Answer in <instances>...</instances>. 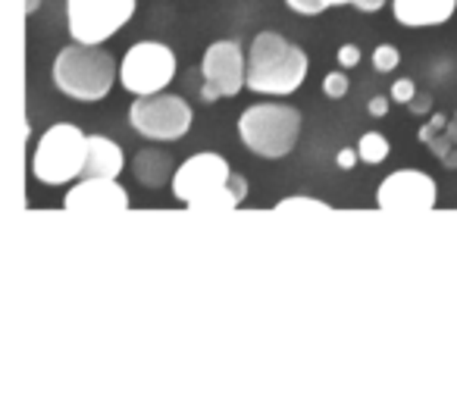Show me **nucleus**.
I'll return each mask as SVG.
<instances>
[{"instance_id": "1", "label": "nucleus", "mask_w": 457, "mask_h": 413, "mask_svg": "<svg viewBox=\"0 0 457 413\" xmlns=\"http://www.w3.org/2000/svg\"><path fill=\"white\" fill-rule=\"evenodd\" d=\"M172 194L197 213H228L245 201L248 182L232 172L226 157L204 151L188 157L182 166H176Z\"/></svg>"}, {"instance_id": "2", "label": "nucleus", "mask_w": 457, "mask_h": 413, "mask_svg": "<svg viewBox=\"0 0 457 413\" xmlns=\"http://www.w3.org/2000/svg\"><path fill=\"white\" fill-rule=\"evenodd\" d=\"M307 54L276 32H261L248 51V88L254 95L286 97L304 85Z\"/></svg>"}, {"instance_id": "3", "label": "nucleus", "mask_w": 457, "mask_h": 413, "mask_svg": "<svg viewBox=\"0 0 457 413\" xmlns=\"http://www.w3.org/2000/svg\"><path fill=\"white\" fill-rule=\"evenodd\" d=\"M120 78L113 54L91 45H70L54 60V85L70 101H104Z\"/></svg>"}, {"instance_id": "4", "label": "nucleus", "mask_w": 457, "mask_h": 413, "mask_svg": "<svg viewBox=\"0 0 457 413\" xmlns=\"http://www.w3.org/2000/svg\"><path fill=\"white\" fill-rule=\"evenodd\" d=\"M242 145L263 160H279L295 151L301 138V110L292 103H251L238 120Z\"/></svg>"}, {"instance_id": "5", "label": "nucleus", "mask_w": 457, "mask_h": 413, "mask_svg": "<svg viewBox=\"0 0 457 413\" xmlns=\"http://www.w3.org/2000/svg\"><path fill=\"white\" fill-rule=\"evenodd\" d=\"M85 160H88V135L79 126L57 122L35 145L32 172L45 185H66L85 176Z\"/></svg>"}, {"instance_id": "6", "label": "nucleus", "mask_w": 457, "mask_h": 413, "mask_svg": "<svg viewBox=\"0 0 457 413\" xmlns=\"http://www.w3.org/2000/svg\"><path fill=\"white\" fill-rule=\"evenodd\" d=\"M135 0H66V29L76 45L101 47L129 26L135 16Z\"/></svg>"}, {"instance_id": "7", "label": "nucleus", "mask_w": 457, "mask_h": 413, "mask_svg": "<svg viewBox=\"0 0 457 413\" xmlns=\"http://www.w3.org/2000/svg\"><path fill=\"white\" fill-rule=\"evenodd\" d=\"M176 78V54L160 41H138L120 60V85L129 95H160Z\"/></svg>"}, {"instance_id": "8", "label": "nucleus", "mask_w": 457, "mask_h": 413, "mask_svg": "<svg viewBox=\"0 0 457 413\" xmlns=\"http://www.w3.org/2000/svg\"><path fill=\"white\" fill-rule=\"evenodd\" d=\"M191 113L188 101L179 95H151L138 97L129 110V122L138 135H145L147 141H179L191 128Z\"/></svg>"}, {"instance_id": "9", "label": "nucleus", "mask_w": 457, "mask_h": 413, "mask_svg": "<svg viewBox=\"0 0 457 413\" xmlns=\"http://www.w3.org/2000/svg\"><path fill=\"white\" fill-rule=\"evenodd\" d=\"M201 76V97L207 103H213L216 97H236L248 85V54L238 41H216L204 54Z\"/></svg>"}, {"instance_id": "10", "label": "nucleus", "mask_w": 457, "mask_h": 413, "mask_svg": "<svg viewBox=\"0 0 457 413\" xmlns=\"http://www.w3.org/2000/svg\"><path fill=\"white\" fill-rule=\"evenodd\" d=\"M438 201L436 178L420 169H398L388 178H382L376 191V203L386 213H423L432 211Z\"/></svg>"}, {"instance_id": "11", "label": "nucleus", "mask_w": 457, "mask_h": 413, "mask_svg": "<svg viewBox=\"0 0 457 413\" xmlns=\"http://www.w3.org/2000/svg\"><path fill=\"white\" fill-rule=\"evenodd\" d=\"M129 203H132L129 201V191L116 178H104V176H85L63 197V207L70 213H91V217L129 211Z\"/></svg>"}, {"instance_id": "12", "label": "nucleus", "mask_w": 457, "mask_h": 413, "mask_svg": "<svg viewBox=\"0 0 457 413\" xmlns=\"http://www.w3.org/2000/svg\"><path fill=\"white\" fill-rule=\"evenodd\" d=\"M457 0H392V13L398 26L426 29L442 26L454 16Z\"/></svg>"}, {"instance_id": "13", "label": "nucleus", "mask_w": 457, "mask_h": 413, "mask_svg": "<svg viewBox=\"0 0 457 413\" xmlns=\"http://www.w3.org/2000/svg\"><path fill=\"white\" fill-rule=\"evenodd\" d=\"M126 157H122L120 145L107 135H88V160H85V176H104V178H120Z\"/></svg>"}, {"instance_id": "14", "label": "nucleus", "mask_w": 457, "mask_h": 413, "mask_svg": "<svg viewBox=\"0 0 457 413\" xmlns=\"http://www.w3.org/2000/svg\"><path fill=\"white\" fill-rule=\"evenodd\" d=\"M132 172L145 188H160V185L172 182V176H176L172 160L163 151H157V147H145V151L135 153Z\"/></svg>"}, {"instance_id": "15", "label": "nucleus", "mask_w": 457, "mask_h": 413, "mask_svg": "<svg viewBox=\"0 0 457 413\" xmlns=\"http://www.w3.org/2000/svg\"><path fill=\"white\" fill-rule=\"evenodd\" d=\"M357 153H361L363 163L376 166L388 157V138L382 132H367L361 141H357Z\"/></svg>"}, {"instance_id": "16", "label": "nucleus", "mask_w": 457, "mask_h": 413, "mask_svg": "<svg viewBox=\"0 0 457 413\" xmlns=\"http://www.w3.org/2000/svg\"><path fill=\"white\" fill-rule=\"evenodd\" d=\"M398 60H401V54L395 51L392 45H379L373 51V70L376 72H392L395 66H398Z\"/></svg>"}, {"instance_id": "17", "label": "nucleus", "mask_w": 457, "mask_h": 413, "mask_svg": "<svg viewBox=\"0 0 457 413\" xmlns=\"http://www.w3.org/2000/svg\"><path fill=\"white\" fill-rule=\"evenodd\" d=\"M323 95L332 97V101L345 97L348 95V76H345V72H329V76L323 78Z\"/></svg>"}, {"instance_id": "18", "label": "nucleus", "mask_w": 457, "mask_h": 413, "mask_svg": "<svg viewBox=\"0 0 457 413\" xmlns=\"http://www.w3.org/2000/svg\"><path fill=\"white\" fill-rule=\"evenodd\" d=\"M413 95H417V85H413L411 78H398V82L392 85V97L398 103H413Z\"/></svg>"}, {"instance_id": "19", "label": "nucleus", "mask_w": 457, "mask_h": 413, "mask_svg": "<svg viewBox=\"0 0 457 413\" xmlns=\"http://www.w3.org/2000/svg\"><path fill=\"white\" fill-rule=\"evenodd\" d=\"M286 4L301 16H317V13H323V10H326L323 0H286Z\"/></svg>"}, {"instance_id": "20", "label": "nucleus", "mask_w": 457, "mask_h": 413, "mask_svg": "<svg viewBox=\"0 0 457 413\" xmlns=\"http://www.w3.org/2000/svg\"><path fill=\"white\" fill-rule=\"evenodd\" d=\"M357 63H361V47L345 45L342 51H338V66H342V70H354Z\"/></svg>"}, {"instance_id": "21", "label": "nucleus", "mask_w": 457, "mask_h": 413, "mask_svg": "<svg viewBox=\"0 0 457 413\" xmlns=\"http://www.w3.org/2000/svg\"><path fill=\"white\" fill-rule=\"evenodd\" d=\"M292 207H320V211H329L323 201H311V197H288L279 203V211H292Z\"/></svg>"}, {"instance_id": "22", "label": "nucleus", "mask_w": 457, "mask_h": 413, "mask_svg": "<svg viewBox=\"0 0 457 413\" xmlns=\"http://www.w3.org/2000/svg\"><path fill=\"white\" fill-rule=\"evenodd\" d=\"M357 160H361V153H357V151H351V147H345V151H338L336 163H338V169H354V166H357Z\"/></svg>"}, {"instance_id": "23", "label": "nucleus", "mask_w": 457, "mask_h": 413, "mask_svg": "<svg viewBox=\"0 0 457 413\" xmlns=\"http://www.w3.org/2000/svg\"><path fill=\"white\" fill-rule=\"evenodd\" d=\"M367 110H370V113H373V116H386V113H388V101H386V97L376 95L373 101L367 103Z\"/></svg>"}, {"instance_id": "24", "label": "nucleus", "mask_w": 457, "mask_h": 413, "mask_svg": "<svg viewBox=\"0 0 457 413\" xmlns=\"http://www.w3.org/2000/svg\"><path fill=\"white\" fill-rule=\"evenodd\" d=\"M354 7L363 10V13H373V10H382L386 7V0H354Z\"/></svg>"}, {"instance_id": "25", "label": "nucleus", "mask_w": 457, "mask_h": 413, "mask_svg": "<svg viewBox=\"0 0 457 413\" xmlns=\"http://www.w3.org/2000/svg\"><path fill=\"white\" fill-rule=\"evenodd\" d=\"M345 4H354V0H323V7H345Z\"/></svg>"}, {"instance_id": "26", "label": "nucleus", "mask_w": 457, "mask_h": 413, "mask_svg": "<svg viewBox=\"0 0 457 413\" xmlns=\"http://www.w3.org/2000/svg\"><path fill=\"white\" fill-rule=\"evenodd\" d=\"M38 4H41V0H26V13H35V10H38Z\"/></svg>"}, {"instance_id": "27", "label": "nucleus", "mask_w": 457, "mask_h": 413, "mask_svg": "<svg viewBox=\"0 0 457 413\" xmlns=\"http://www.w3.org/2000/svg\"><path fill=\"white\" fill-rule=\"evenodd\" d=\"M413 110H429V101H413Z\"/></svg>"}]
</instances>
